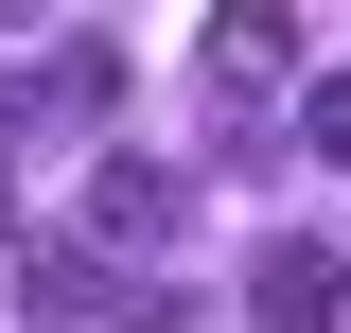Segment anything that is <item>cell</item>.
<instances>
[{
	"instance_id": "obj_4",
	"label": "cell",
	"mask_w": 351,
	"mask_h": 333,
	"mask_svg": "<svg viewBox=\"0 0 351 333\" xmlns=\"http://www.w3.org/2000/svg\"><path fill=\"white\" fill-rule=\"evenodd\" d=\"M106 106H123V53H106V36H71L36 88H18V106H0V123H106Z\"/></svg>"
},
{
	"instance_id": "obj_1",
	"label": "cell",
	"mask_w": 351,
	"mask_h": 333,
	"mask_svg": "<svg viewBox=\"0 0 351 333\" xmlns=\"http://www.w3.org/2000/svg\"><path fill=\"white\" fill-rule=\"evenodd\" d=\"M246 316H263V333H334V316H351V246H263V263H246Z\"/></svg>"
},
{
	"instance_id": "obj_5",
	"label": "cell",
	"mask_w": 351,
	"mask_h": 333,
	"mask_svg": "<svg viewBox=\"0 0 351 333\" xmlns=\"http://www.w3.org/2000/svg\"><path fill=\"white\" fill-rule=\"evenodd\" d=\"M299 140H316V158H351V71H316V106H299Z\"/></svg>"
},
{
	"instance_id": "obj_2",
	"label": "cell",
	"mask_w": 351,
	"mask_h": 333,
	"mask_svg": "<svg viewBox=\"0 0 351 333\" xmlns=\"http://www.w3.org/2000/svg\"><path fill=\"white\" fill-rule=\"evenodd\" d=\"M211 88L228 106H281V88H299V18H281V0H228L211 18Z\"/></svg>"
},
{
	"instance_id": "obj_3",
	"label": "cell",
	"mask_w": 351,
	"mask_h": 333,
	"mask_svg": "<svg viewBox=\"0 0 351 333\" xmlns=\"http://www.w3.org/2000/svg\"><path fill=\"white\" fill-rule=\"evenodd\" d=\"M176 210H193L176 158H106V175H88V246H176Z\"/></svg>"
}]
</instances>
